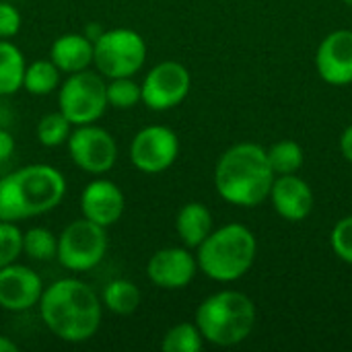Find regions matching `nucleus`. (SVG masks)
<instances>
[{
	"mask_svg": "<svg viewBox=\"0 0 352 352\" xmlns=\"http://www.w3.org/2000/svg\"><path fill=\"white\" fill-rule=\"evenodd\" d=\"M43 326L62 342L91 340L103 320V303L95 289L80 278H60L43 289L37 303Z\"/></svg>",
	"mask_w": 352,
	"mask_h": 352,
	"instance_id": "obj_1",
	"label": "nucleus"
},
{
	"mask_svg": "<svg viewBox=\"0 0 352 352\" xmlns=\"http://www.w3.org/2000/svg\"><path fill=\"white\" fill-rule=\"evenodd\" d=\"M274 177L264 146L256 142H237L219 157L212 179L217 194L225 202L254 208L268 200Z\"/></svg>",
	"mask_w": 352,
	"mask_h": 352,
	"instance_id": "obj_2",
	"label": "nucleus"
},
{
	"mask_svg": "<svg viewBox=\"0 0 352 352\" xmlns=\"http://www.w3.org/2000/svg\"><path fill=\"white\" fill-rule=\"evenodd\" d=\"M66 179L60 169L33 163L0 177V221H25L60 206Z\"/></svg>",
	"mask_w": 352,
	"mask_h": 352,
	"instance_id": "obj_3",
	"label": "nucleus"
},
{
	"mask_svg": "<svg viewBox=\"0 0 352 352\" xmlns=\"http://www.w3.org/2000/svg\"><path fill=\"white\" fill-rule=\"evenodd\" d=\"M258 239L250 227L227 223L212 229L210 235L196 248L198 272L214 283H235L243 278L256 264Z\"/></svg>",
	"mask_w": 352,
	"mask_h": 352,
	"instance_id": "obj_4",
	"label": "nucleus"
},
{
	"mask_svg": "<svg viewBox=\"0 0 352 352\" xmlns=\"http://www.w3.org/2000/svg\"><path fill=\"white\" fill-rule=\"evenodd\" d=\"M256 303L241 291L223 289L208 295L198 307L194 324L204 342L214 346H237L245 342L256 328Z\"/></svg>",
	"mask_w": 352,
	"mask_h": 352,
	"instance_id": "obj_5",
	"label": "nucleus"
},
{
	"mask_svg": "<svg viewBox=\"0 0 352 352\" xmlns=\"http://www.w3.org/2000/svg\"><path fill=\"white\" fill-rule=\"evenodd\" d=\"M146 54V41L134 29H107L93 39V64L105 78L134 76L142 70Z\"/></svg>",
	"mask_w": 352,
	"mask_h": 352,
	"instance_id": "obj_6",
	"label": "nucleus"
},
{
	"mask_svg": "<svg viewBox=\"0 0 352 352\" xmlns=\"http://www.w3.org/2000/svg\"><path fill=\"white\" fill-rule=\"evenodd\" d=\"M107 107V82L97 70L66 74L58 87V109L72 126L95 124Z\"/></svg>",
	"mask_w": 352,
	"mask_h": 352,
	"instance_id": "obj_7",
	"label": "nucleus"
},
{
	"mask_svg": "<svg viewBox=\"0 0 352 352\" xmlns=\"http://www.w3.org/2000/svg\"><path fill=\"white\" fill-rule=\"evenodd\" d=\"M107 229L82 217L66 225L58 235L56 260L62 268L80 274L99 266L107 254Z\"/></svg>",
	"mask_w": 352,
	"mask_h": 352,
	"instance_id": "obj_8",
	"label": "nucleus"
},
{
	"mask_svg": "<svg viewBox=\"0 0 352 352\" xmlns=\"http://www.w3.org/2000/svg\"><path fill=\"white\" fill-rule=\"evenodd\" d=\"M66 144L72 163L89 175H105L118 163L116 138L97 124L74 126Z\"/></svg>",
	"mask_w": 352,
	"mask_h": 352,
	"instance_id": "obj_9",
	"label": "nucleus"
},
{
	"mask_svg": "<svg viewBox=\"0 0 352 352\" xmlns=\"http://www.w3.org/2000/svg\"><path fill=\"white\" fill-rule=\"evenodd\" d=\"M142 103L153 111H169L186 101L192 89L190 70L175 60L155 64L140 82Z\"/></svg>",
	"mask_w": 352,
	"mask_h": 352,
	"instance_id": "obj_10",
	"label": "nucleus"
},
{
	"mask_svg": "<svg viewBox=\"0 0 352 352\" xmlns=\"http://www.w3.org/2000/svg\"><path fill=\"white\" fill-rule=\"evenodd\" d=\"M177 157L179 138L171 128L161 124L144 126L130 142V161L138 171L146 175H159L167 171L177 161Z\"/></svg>",
	"mask_w": 352,
	"mask_h": 352,
	"instance_id": "obj_11",
	"label": "nucleus"
},
{
	"mask_svg": "<svg viewBox=\"0 0 352 352\" xmlns=\"http://www.w3.org/2000/svg\"><path fill=\"white\" fill-rule=\"evenodd\" d=\"M198 274L196 254L186 245L157 250L146 264L148 280L163 291L186 289Z\"/></svg>",
	"mask_w": 352,
	"mask_h": 352,
	"instance_id": "obj_12",
	"label": "nucleus"
},
{
	"mask_svg": "<svg viewBox=\"0 0 352 352\" xmlns=\"http://www.w3.org/2000/svg\"><path fill=\"white\" fill-rule=\"evenodd\" d=\"M41 276L23 264H8L0 268V309L23 314L37 307L43 295Z\"/></svg>",
	"mask_w": 352,
	"mask_h": 352,
	"instance_id": "obj_13",
	"label": "nucleus"
},
{
	"mask_svg": "<svg viewBox=\"0 0 352 352\" xmlns=\"http://www.w3.org/2000/svg\"><path fill=\"white\" fill-rule=\"evenodd\" d=\"M316 70L332 87L352 85V29H336L320 41Z\"/></svg>",
	"mask_w": 352,
	"mask_h": 352,
	"instance_id": "obj_14",
	"label": "nucleus"
},
{
	"mask_svg": "<svg viewBox=\"0 0 352 352\" xmlns=\"http://www.w3.org/2000/svg\"><path fill=\"white\" fill-rule=\"evenodd\" d=\"M124 208H126V196L122 188L116 182L105 179L101 175L89 182L80 192L82 217L105 229L116 225L122 219Z\"/></svg>",
	"mask_w": 352,
	"mask_h": 352,
	"instance_id": "obj_15",
	"label": "nucleus"
},
{
	"mask_svg": "<svg viewBox=\"0 0 352 352\" xmlns=\"http://www.w3.org/2000/svg\"><path fill=\"white\" fill-rule=\"evenodd\" d=\"M268 200L272 202L276 214L289 223L305 221L311 214L316 202L311 186L303 177H299V173L276 175Z\"/></svg>",
	"mask_w": 352,
	"mask_h": 352,
	"instance_id": "obj_16",
	"label": "nucleus"
},
{
	"mask_svg": "<svg viewBox=\"0 0 352 352\" xmlns=\"http://www.w3.org/2000/svg\"><path fill=\"white\" fill-rule=\"evenodd\" d=\"M50 60L62 74L87 70L93 64V39L87 33H64L54 39Z\"/></svg>",
	"mask_w": 352,
	"mask_h": 352,
	"instance_id": "obj_17",
	"label": "nucleus"
},
{
	"mask_svg": "<svg viewBox=\"0 0 352 352\" xmlns=\"http://www.w3.org/2000/svg\"><path fill=\"white\" fill-rule=\"evenodd\" d=\"M212 229V212L202 202H188L177 210L175 233L186 248L196 250Z\"/></svg>",
	"mask_w": 352,
	"mask_h": 352,
	"instance_id": "obj_18",
	"label": "nucleus"
},
{
	"mask_svg": "<svg viewBox=\"0 0 352 352\" xmlns=\"http://www.w3.org/2000/svg\"><path fill=\"white\" fill-rule=\"evenodd\" d=\"M142 301L140 289L128 280V278H116L109 280L103 291H101V303L107 311H111L113 316H132L138 311Z\"/></svg>",
	"mask_w": 352,
	"mask_h": 352,
	"instance_id": "obj_19",
	"label": "nucleus"
},
{
	"mask_svg": "<svg viewBox=\"0 0 352 352\" xmlns=\"http://www.w3.org/2000/svg\"><path fill=\"white\" fill-rule=\"evenodd\" d=\"M25 66L23 52L10 39H0V97L14 95L23 89Z\"/></svg>",
	"mask_w": 352,
	"mask_h": 352,
	"instance_id": "obj_20",
	"label": "nucleus"
},
{
	"mask_svg": "<svg viewBox=\"0 0 352 352\" xmlns=\"http://www.w3.org/2000/svg\"><path fill=\"white\" fill-rule=\"evenodd\" d=\"M60 82H62V72L50 58L47 60H35V62L25 66L23 89L29 95L45 97V95L58 91Z\"/></svg>",
	"mask_w": 352,
	"mask_h": 352,
	"instance_id": "obj_21",
	"label": "nucleus"
},
{
	"mask_svg": "<svg viewBox=\"0 0 352 352\" xmlns=\"http://www.w3.org/2000/svg\"><path fill=\"white\" fill-rule=\"evenodd\" d=\"M266 155H268V163H270L274 175L299 173L303 163H305L303 146L297 140H291V138L274 142L270 148H266Z\"/></svg>",
	"mask_w": 352,
	"mask_h": 352,
	"instance_id": "obj_22",
	"label": "nucleus"
},
{
	"mask_svg": "<svg viewBox=\"0 0 352 352\" xmlns=\"http://www.w3.org/2000/svg\"><path fill=\"white\" fill-rule=\"evenodd\" d=\"M161 349L163 352H200L204 349V338L194 322H179L165 332Z\"/></svg>",
	"mask_w": 352,
	"mask_h": 352,
	"instance_id": "obj_23",
	"label": "nucleus"
},
{
	"mask_svg": "<svg viewBox=\"0 0 352 352\" xmlns=\"http://www.w3.org/2000/svg\"><path fill=\"white\" fill-rule=\"evenodd\" d=\"M23 254L33 262H50L58 254V235L45 227H31L23 233Z\"/></svg>",
	"mask_w": 352,
	"mask_h": 352,
	"instance_id": "obj_24",
	"label": "nucleus"
},
{
	"mask_svg": "<svg viewBox=\"0 0 352 352\" xmlns=\"http://www.w3.org/2000/svg\"><path fill=\"white\" fill-rule=\"evenodd\" d=\"M70 132H72V124L66 120V116L60 109L41 116V120L37 122V128H35L37 140L45 148H56V146L66 144Z\"/></svg>",
	"mask_w": 352,
	"mask_h": 352,
	"instance_id": "obj_25",
	"label": "nucleus"
},
{
	"mask_svg": "<svg viewBox=\"0 0 352 352\" xmlns=\"http://www.w3.org/2000/svg\"><path fill=\"white\" fill-rule=\"evenodd\" d=\"M142 103V89L134 76L109 78L107 82V105L113 109H132Z\"/></svg>",
	"mask_w": 352,
	"mask_h": 352,
	"instance_id": "obj_26",
	"label": "nucleus"
},
{
	"mask_svg": "<svg viewBox=\"0 0 352 352\" xmlns=\"http://www.w3.org/2000/svg\"><path fill=\"white\" fill-rule=\"evenodd\" d=\"M23 256V231L16 223L0 221V268L12 264Z\"/></svg>",
	"mask_w": 352,
	"mask_h": 352,
	"instance_id": "obj_27",
	"label": "nucleus"
},
{
	"mask_svg": "<svg viewBox=\"0 0 352 352\" xmlns=\"http://www.w3.org/2000/svg\"><path fill=\"white\" fill-rule=\"evenodd\" d=\"M330 248L338 260L352 266V214L342 217L330 231Z\"/></svg>",
	"mask_w": 352,
	"mask_h": 352,
	"instance_id": "obj_28",
	"label": "nucleus"
},
{
	"mask_svg": "<svg viewBox=\"0 0 352 352\" xmlns=\"http://www.w3.org/2000/svg\"><path fill=\"white\" fill-rule=\"evenodd\" d=\"M21 12L14 4L0 0V39H10L21 31Z\"/></svg>",
	"mask_w": 352,
	"mask_h": 352,
	"instance_id": "obj_29",
	"label": "nucleus"
},
{
	"mask_svg": "<svg viewBox=\"0 0 352 352\" xmlns=\"http://www.w3.org/2000/svg\"><path fill=\"white\" fill-rule=\"evenodd\" d=\"M14 146H16V144H14L12 134H10L8 130L0 128V163H4V161H8V159L12 157Z\"/></svg>",
	"mask_w": 352,
	"mask_h": 352,
	"instance_id": "obj_30",
	"label": "nucleus"
},
{
	"mask_svg": "<svg viewBox=\"0 0 352 352\" xmlns=\"http://www.w3.org/2000/svg\"><path fill=\"white\" fill-rule=\"evenodd\" d=\"M340 153H342V157L352 163V124H349L346 128H344V132H342V136H340Z\"/></svg>",
	"mask_w": 352,
	"mask_h": 352,
	"instance_id": "obj_31",
	"label": "nucleus"
},
{
	"mask_svg": "<svg viewBox=\"0 0 352 352\" xmlns=\"http://www.w3.org/2000/svg\"><path fill=\"white\" fill-rule=\"evenodd\" d=\"M16 351H19L16 342H12L8 336H2V334H0V352H16Z\"/></svg>",
	"mask_w": 352,
	"mask_h": 352,
	"instance_id": "obj_32",
	"label": "nucleus"
},
{
	"mask_svg": "<svg viewBox=\"0 0 352 352\" xmlns=\"http://www.w3.org/2000/svg\"><path fill=\"white\" fill-rule=\"evenodd\" d=\"M342 2H344L346 6H352V0H342Z\"/></svg>",
	"mask_w": 352,
	"mask_h": 352,
	"instance_id": "obj_33",
	"label": "nucleus"
}]
</instances>
